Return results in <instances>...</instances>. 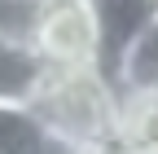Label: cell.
<instances>
[{"mask_svg": "<svg viewBox=\"0 0 158 154\" xmlns=\"http://www.w3.org/2000/svg\"><path fill=\"white\" fill-rule=\"evenodd\" d=\"M31 110L53 137L79 150L114 145L118 123V84L106 66H48L31 92Z\"/></svg>", "mask_w": 158, "mask_h": 154, "instance_id": "1", "label": "cell"}, {"mask_svg": "<svg viewBox=\"0 0 158 154\" xmlns=\"http://www.w3.org/2000/svg\"><path fill=\"white\" fill-rule=\"evenodd\" d=\"M31 44L48 66H101V22L92 0H40Z\"/></svg>", "mask_w": 158, "mask_h": 154, "instance_id": "2", "label": "cell"}, {"mask_svg": "<svg viewBox=\"0 0 158 154\" xmlns=\"http://www.w3.org/2000/svg\"><path fill=\"white\" fill-rule=\"evenodd\" d=\"M0 154H84L79 145L53 137L31 101H0Z\"/></svg>", "mask_w": 158, "mask_h": 154, "instance_id": "3", "label": "cell"}, {"mask_svg": "<svg viewBox=\"0 0 158 154\" xmlns=\"http://www.w3.org/2000/svg\"><path fill=\"white\" fill-rule=\"evenodd\" d=\"M92 9H97V22H101V66L114 71L123 49L158 13V0H92Z\"/></svg>", "mask_w": 158, "mask_h": 154, "instance_id": "4", "label": "cell"}, {"mask_svg": "<svg viewBox=\"0 0 158 154\" xmlns=\"http://www.w3.org/2000/svg\"><path fill=\"white\" fill-rule=\"evenodd\" d=\"M114 150L158 154V92H149V88H118Z\"/></svg>", "mask_w": 158, "mask_h": 154, "instance_id": "5", "label": "cell"}, {"mask_svg": "<svg viewBox=\"0 0 158 154\" xmlns=\"http://www.w3.org/2000/svg\"><path fill=\"white\" fill-rule=\"evenodd\" d=\"M44 71H48V62L35 53L27 35L0 31V101H31Z\"/></svg>", "mask_w": 158, "mask_h": 154, "instance_id": "6", "label": "cell"}, {"mask_svg": "<svg viewBox=\"0 0 158 154\" xmlns=\"http://www.w3.org/2000/svg\"><path fill=\"white\" fill-rule=\"evenodd\" d=\"M114 84L118 88H149L158 92V13L149 18V27L123 49V57L114 62Z\"/></svg>", "mask_w": 158, "mask_h": 154, "instance_id": "7", "label": "cell"}, {"mask_svg": "<svg viewBox=\"0 0 158 154\" xmlns=\"http://www.w3.org/2000/svg\"><path fill=\"white\" fill-rule=\"evenodd\" d=\"M84 154H114V145H101V150H84Z\"/></svg>", "mask_w": 158, "mask_h": 154, "instance_id": "8", "label": "cell"}, {"mask_svg": "<svg viewBox=\"0 0 158 154\" xmlns=\"http://www.w3.org/2000/svg\"><path fill=\"white\" fill-rule=\"evenodd\" d=\"M114 154H132V150H114Z\"/></svg>", "mask_w": 158, "mask_h": 154, "instance_id": "9", "label": "cell"}]
</instances>
